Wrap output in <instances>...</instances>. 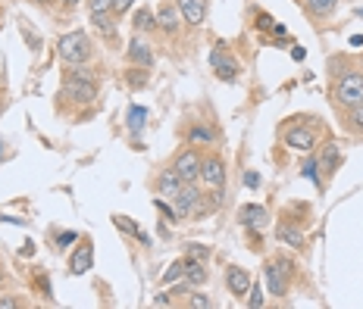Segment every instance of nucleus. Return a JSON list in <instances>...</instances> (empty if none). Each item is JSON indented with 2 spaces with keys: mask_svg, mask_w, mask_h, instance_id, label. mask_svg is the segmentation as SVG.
Wrapping results in <instances>:
<instances>
[{
  "mask_svg": "<svg viewBox=\"0 0 363 309\" xmlns=\"http://www.w3.org/2000/svg\"><path fill=\"white\" fill-rule=\"evenodd\" d=\"M57 54L66 66H82L94 57V44H91V37L82 28H75V32H66L57 41Z\"/></svg>",
  "mask_w": 363,
  "mask_h": 309,
  "instance_id": "nucleus-1",
  "label": "nucleus"
},
{
  "mask_svg": "<svg viewBox=\"0 0 363 309\" xmlns=\"http://www.w3.org/2000/svg\"><path fill=\"white\" fill-rule=\"evenodd\" d=\"M335 103L342 110L360 107L363 103V72L360 69L338 72V78H335Z\"/></svg>",
  "mask_w": 363,
  "mask_h": 309,
  "instance_id": "nucleus-2",
  "label": "nucleus"
},
{
  "mask_svg": "<svg viewBox=\"0 0 363 309\" xmlns=\"http://www.w3.org/2000/svg\"><path fill=\"white\" fill-rule=\"evenodd\" d=\"M225 178H229V169H225L223 156H219L216 150L203 153V160H201V185L203 187H213V191H223Z\"/></svg>",
  "mask_w": 363,
  "mask_h": 309,
  "instance_id": "nucleus-3",
  "label": "nucleus"
},
{
  "mask_svg": "<svg viewBox=\"0 0 363 309\" xmlns=\"http://www.w3.org/2000/svg\"><path fill=\"white\" fill-rule=\"evenodd\" d=\"M201 160H203L201 150L188 144L185 150H179V153H176V160H172V169L179 172V178L185 185H198L201 182Z\"/></svg>",
  "mask_w": 363,
  "mask_h": 309,
  "instance_id": "nucleus-4",
  "label": "nucleus"
},
{
  "mask_svg": "<svg viewBox=\"0 0 363 309\" xmlns=\"http://www.w3.org/2000/svg\"><path fill=\"white\" fill-rule=\"evenodd\" d=\"M210 66H213V72H216L223 81H235L238 72H241V63L229 54V50L223 47V44H216V47L210 50Z\"/></svg>",
  "mask_w": 363,
  "mask_h": 309,
  "instance_id": "nucleus-5",
  "label": "nucleus"
},
{
  "mask_svg": "<svg viewBox=\"0 0 363 309\" xmlns=\"http://www.w3.org/2000/svg\"><path fill=\"white\" fill-rule=\"evenodd\" d=\"M201 187L198 185H182L179 194L172 197V209H176L179 218H191L194 213H198V203H201Z\"/></svg>",
  "mask_w": 363,
  "mask_h": 309,
  "instance_id": "nucleus-6",
  "label": "nucleus"
},
{
  "mask_svg": "<svg viewBox=\"0 0 363 309\" xmlns=\"http://www.w3.org/2000/svg\"><path fill=\"white\" fill-rule=\"evenodd\" d=\"M263 275H267V284H269L272 297H285V293H289L291 269H285V272H282V256H279V260H269L267 266H263Z\"/></svg>",
  "mask_w": 363,
  "mask_h": 309,
  "instance_id": "nucleus-7",
  "label": "nucleus"
},
{
  "mask_svg": "<svg viewBox=\"0 0 363 309\" xmlns=\"http://www.w3.org/2000/svg\"><path fill=\"white\" fill-rule=\"evenodd\" d=\"M285 147L298 150V153H313L316 150V132L310 125H291L285 132Z\"/></svg>",
  "mask_w": 363,
  "mask_h": 309,
  "instance_id": "nucleus-8",
  "label": "nucleus"
},
{
  "mask_svg": "<svg viewBox=\"0 0 363 309\" xmlns=\"http://www.w3.org/2000/svg\"><path fill=\"white\" fill-rule=\"evenodd\" d=\"M63 91L75 103H91L97 97V81L94 78H63Z\"/></svg>",
  "mask_w": 363,
  "mask_h": 309,
  "instance_id": "nucleus-9",
  "label": "nucleus"
},
{
  "mask_svg": "<svg viewBox=\"0 0 363 309\" xmlns=\"http://www.w3.org/2000/svg\"><path fill=\"white\" fill-rule=\"evenodd\" d=\"M251 284H254V278H251L247 269H241V266H229V269H225V288L232 291V297H247Z\"/></svg>",
  "mask_w": 363,
  "mask_h": 309,
  "instance_id": "nucleus-10",
  "label": "nucleus"
},
{
  "mask_svg": "<svg viewBox=\"0 0 363 309\" xmlns=\"http://www.w3.org/2000/svg\"><path fill=\"white\" fill-rule=\"evenodd\" d=\"M125 57H128V63L141 66V69H150V66H154V47H150L145 37H132V41H128Z\"/></svg>",
  "mask_w": 363,
  "mask_h": 309,
  "instance_id": "nucleus-11",
  "label": "nucleus"
},
{
  "mask_svg": "<svg viewBox=\"0 0 363 309\" xmlns=\"http://www.w3.org/2000/svg\"><path fill=\"white\" fill-rule=\"evenodd\" d=\"M176 6H179L182 22L191 28H198L207 19V0H176Z\"/></svg>",
  "mask_w": 363,
  "mask_h": 309,
  "instance_id": "nucleus-12",
  "label": "nucleus"
},
{
  "mask_svg": "<svg viewBox=\"0 0 363 309\" xmlns=\"http://www.w3.org/2000/svg\"><path fill=\"white\" fill-rule=\"evenodd\" d=\"M94 266V247H91V238H85L79 244V250L69 256V275H85Z\"/></svg>",
  "mask_w": 363,
  "mask_h": 309,
  "instance_id": "nucleus-13",
  "label": "nucleus"
},
{
  "mask_svg": "<svg viewBox=\"0 0 363 309\" xmlns=\"http://www.w3.org/2000/svg\"><path fill=\"white\" fill-rule=\"evenodd\" d=\"M219 141V132L210 122H194L191 128H188V144L191 147H216Z\"/></svg>",
  "mask_w": 363,
  "mask_h": 309,
  "instance_id": "nucleus-14",
  "label": "nucleus"
},
{
  "mask_svg": "<svg viewBox=\"0 0 363 309\" xmlns=\"http://www.w3.org/2000/svg\"><path fill=\"white\" fill-rule=\"evenodd\" d=\"M276 238H279V244L291 247V250H307L304 231H301L298 225H291V222H279V225H276Z\"/></svg>",
  "mask_w": 363,
  "mask_h": 309,
  "instance_id": "nucleus-15",
  "label": "nucleus"
},
{
  "mask_svg": "<svg viewBox=\"0 0 363 309\" xmlns=\"http://www.w3.org/2000/svg\"><path fill=\"white\" fill-rule=\"evenodd\" d=\"M157 28L163 35H176L182 28V16H179L176 4H160V10H157Z\"/></svg>",
  "mask_w": 363,
  "mask_h": 309,
  "instance_id": "nucleus-16",
  "label": "nucleus"
},
{
  "mask_svg": "<svg viewBox=\"0 0 363 309\" xmlns=\"http://www.w3.org/2000/svg\"><path fill=\"white\" fill-rule=\"evenodd\" d=\"M238 222L245 225V228H260V225H267L269 222V213L263 206H257V203H245V206L238 209Z\"/></svg>",
  "mask_w": 363,
  "mask_h": 309,
  "instance_id": "nucleus-17",
  "label": "nucleus"
},
{
  "mask_svg": "<svg viewBox=\"0 0 363 309\" xmlns=\"http://www.w3.org/2000/svg\"><path fill=\"white\" fill-rule=\"evenodd\" d=\"M182 185H185V182L179 178V172L172 169V165H169V169H163L160 175H157V191H160L163 197H169V200L179 194V187H182Z\"/></svg>",
  "mask_w": 363,
  "mask_h": 309,
  "instance_id": "nucleus-18",
  "label": "nucleus"
},
{
  "mask_svg": "<svg viewBox=\"0 0 363 309\" xmlns=\"http://www.w3.org/2000/svg\"><path fill=\"white\" fill-rule=\"evenodd\" d=\"M207 262H194V260H185V281L191 284V288H201V284H207Z\"/></svg>",
  "mask_w": 363,
  "mask_h": 309,
  "instance_id": "nucleus-19",
  "label": "nucleus"
},
{
  "mask_svg": "<svg viewBox=\"0 0 363 309\" xmlns=\"http://www.w3.org/2000/svg\"><path fill=\"white\" fill-rule=\"evenodd\" d=\"M301 4H304V13H310L313 19H326L335 13L338 0H301Z\"/></svg>",
  "mask_w": 363,
  "mask_h": 309,
  "instance_id": "nucleus-20",
  "label": "nucleus"
},
{
  "mask_svg": "<svg viewBox=\"0 0 363 309\" xmlns=\"http://www.w3.org/2000/svg\"><path fill=\"white\" fill-rule=\"evenodd\" d=\"M219 203H223V191H213V187H207V191L201 194L198 213H194V216H210V213H216Z\"/></svg>",
  "mask_w": 363,
  "mask_h": 309,
  "instance_id": "nucleus-21",
  "label": "nucleus"
},
{
  "mask_svg": "<svg viewBox=\"0 0 363 309\" xmlns=\"http://www.w3.org/2000/svg\"><path fill=\"white\" fill-rule=\"evenodd\" d=\"M91 22H94L97 32L104 35H116V13H91Z\"/></svg>",
  "mask_w": 363,
  "mask_h": 309,
  "instance_id": "nucleus-22",
  "label": "nucleus"
},
{
  "mask_svg": "<svg viewBox=\"0 0 363 309\" xmlns=\"http://www.w3.org/2000/svg\"><path fill=\"white\" fill-rule=\"evenodd\" d=\"M345 128L351 134H363V103L360 107H347L345 110Z\"/></svg>",
  "mask_w": 363,
  "mask_h": 309,
  "instance_id": "nucleus-23",
  "label": "nucleus"
},
{
  "mask_svg": "<svg viewBox=\"0 0 363 309\" xmlns=\"http://www.w3.org/2000/svg\"><path fill=\"white\" fill-rule=\"evenodd\" d=\"M132 25H135V32H154V28H157V16L150 10H138V13H135V19H132Z\"/></svg>",
  "mask_w": 363,
  "mask_h": 309,
  "instance_id": "nucleus-24",
  "label": "nucleus"
},
{
  "mask_svg": "<svg viewBox=\"0 0 363 309\" xmlns=\"http://www.w3.org/2000/svg\"><path fill=\"white\" fill-rule=\"evenodd\" d=\"M179 278H185V260H176V262H172V266L163 272L160 284H172V281H179Z\"/></svg>",
  "mask_w": 363,
  "mask_h": 309,
  "instance_id": "nucleus-25",
  "label": "nucleus"
},
{
  "mask_svg": "<svg viewBox=\"0 0 363 309\" xmlns=\"http://www.w3.org/2000/svg\"><path fill=\"white\" fill-rule=\"evenodd\" d=\"M188 306L191 309H213L216 303L207 297V293H201V291H194V293H188Z\"/></svg>",
  "mask_w": 363,
  "mask_h": 309,
  "instance_id": "nucleus-26",
  "label": "nucleus"
},
{
  "mask_svg": "<svg viewBox=\"0 0 363 309\" xmlns=\"http://www.w3.org/2000/svg\"><path fill=\"white\" fill-rule=\"evenodd\" d=\"M128 128H132V134H138L141 128H145V110H141V107L128 110Z\"/></svg>",
  "mask_w": 363,
  "mask_h": 309,
  "instance_id": "nucleus-27",
  "label": "nucleus"
},
{
  "mask_svg": "<svg viewBox=\"0 0 363 309\" xmlns=\"http://www.w3.org/2000/svg\"><path fill=\"white\" fill-rule=\"evenodd\" d=\"M185 260L207 262V260H210V247H203V244H191V247H188V253H185Z\"/></svg>",
  "mask_w": 363,
  "mask_h": 309,
  "instance_id": "nucleus-28",
  "label": "nucleus"
},
{
  "mask_svg": "<svg viewBox=\"0 0 363 309\" xmlns=\"http://www.w3.org/2000/svg\"><path fill=\"white\" fill-rule=\"evenodd\" d=\"M125 81H128V88H145L147 85V69H141L138 66V69H132L125 75Z\"/></svg>",
  "mask_w": 363,
  "mask_h": 309,
  "instance_id": "nucleus-29",
  "label": "nucleus"
},
{
  "mask_svg": "<svg viewBox=\"0 0 363 309\" xmlns=\"http://www.w3.org/2000/svg\"><path fill=\"white\" fill-rule=\"evenodd\" d=\"M247 309H260L267 300H263V291H260V284H251V291H247Z\"/></svg>",
  "mask_w": 363,
  "mask_h": 309,
  "instance_id": "nucleus-30",
  "label": "nucleus"
},
{
  "mask_svg": "<svg viewBox=\"0 0 363 309\" xmlns=\"http://www.w3.org/2000/svg\"><path fill=\"white\" fill-rule=\"evenodd\" d=\"M63 78H94V69H88V63H82V66H69Z\"/></svg>",
  "mask_w": 363,
  "mask_h": 309,
  "instance_id": "nucleus-31",
  "label": "nucleus"
},
{
  "mask_svg": "<svg viewBox=\"0 0 363 309\" xmlns=\"http://www.w3.org/2000/svg\"><path fill=\"white\" fill-rule=\"evenodd\" d=\"M301 172H304V178H310V182H316V185L323 187V178H320V172H316V160H313V156H310V160L301 165Z\"/></svg>",
  "mask_w": 363,
  "mask_h": 309,
  "instance_id": "nucleus-32",
  "label": "nucleus"
},
{
  "mask_svg": "<svg viewBox=\"0 0 363 309\" xmlns=\"http://www.w3.org/2000/svg\"><path fill=\"white\" fill-rule=\"evenodd\" d=\"M113 4H116V0H88V10L91 13H113Z\"/></svg>",
  "mask_w": 363,
  "mask_h": 309,
  "instance_id": "nucleus-33",
  "label": "nucleus"
},
{
  "mask_svg": "<svg viewBox=\"0 0 363 309\" xmlns=\"http://www.w3.org/2000/svg\"><path fill=\"white\" fill-rule=\"evenodd\" d=\"M335 156H338V150H335V144H329V150H326V156H323V172H326V175H332V165H335Z\"/></svg>",
  "mask_w": 363,
  "mask_h": 309,
  "instance_id": "nucleus-34",
  "label": "nucleus"
},
{
  "mask_svg": "<svg viewBox=\"0 0 363 309\" xmlns=\"http://www.w3.org/2000/svg\"><path fill=\"white\" fill-rule=\"evenodd\" d=\"M135 0H116V4H113V13H116V16H123V13H128V6H132Z\"/></svg>",
  "mask_w": 363,
  "mask_h": 309,
  "instance_id": "nucleus-35",
  "label": "nucleus"
},
{
  "mask_svg": "<svg viewBox=\"0 0 363 309\" xmlns=\"http://www.w3.org/2000/svg\"><path fill=\"white\" fill-rule=\"evenodd\" d=\"M154 306H172V293H157Z\"/></svg>",
  "mask_w": 363,
  "mask_h": 309,
  "instance_id": "nucleus-36",
  "label": "nucleus"
},
{
  "mask_svg": "<svg viewBox=\"0 0 363 309\" xmlns=\"http://www.w3.org/2000/svg\"><path fill=\"white\" fill-rule=\"evenodd\" d=\"M257 19H260V22H257V25H260V28H263V32H269V28H272V25H276V22H272V19L267 16V13H260V16H257Z\"/></svg>",
  "mask_w": 363,
  "mask_h": 309,
  "instance_id": "nucleus-37",
  "label": "nucleus"
},
{
  "mask_svg": "<svg viewBox=\"0 0 363 309\" xmlns=\"http://www.w3.org/2000/svg\"><path fill=\"white\" fill-rule=\"evenodd\" d=\"M245 182H247V187H260V175H254V172H247V175H245Z\"/></svg>",
  "mask_w": 363,
  "mask_h": 309,
  "instance_id": "nucleus-38",
  "label": "nucleus"
},
{
  "mask_svg": "<svg viewBox=\"0 0 363 309\" xmlns=\"http://www.w3.org/2000/svg\"><path fill=\"white\" fill-rule=\"evenodd\" d=\"M13 306H19V300H13V297H0V309H13Z\"/></svg>",
  "mask_w": 363,
  "mask_h": 309,
  "instance_id": "nucleus-39",
  "label": "nucleus"
},
{
  "mask_svg": "<svg viewBox=\"0 0 363 309\" xmlns=\"http://www.w3.org/2000/svg\"><path fill=\"white\" fill-rule=\"evenodd\" d=\"M69 240H75L72 231H63V235H60V244H69Z\"/></svg>",
  "mask_w": 363,
  "mask_h": 309,
  "instance_id": "nucleus-40",
  "label": "nucleus"
},
{
  "mask_svg": "<svg viewBox=\"0 0 363 309\" xmlns=\"http://www.w3.org/2000/svg\"><path fill=\"white\" fill-rule=\"evenodd\" d=\"M35 4H38V6H48V4H50V0H35Z\"/></svg>",
  "mask_w": 363,
  "mask_h": 309,
  "instance_id": "nucleus-41",
  "label": "nucleus"
},
{
  "mask_svg": "<svg viewBox=\"0 0 363 309\" xmlns=\"http://www.w3.org/2000/svg\"><path fill=\"white\" fill-rule=\"evenodd\" d=\"M63 4H66V6H72V4H79V0H63Z\"/></svg>",
  "mask_w": 363,
  "mask_h": 309,
  "instance_id": "nucleus-42",
  "label": "nucleus"
},
{
  "mask_svg": "<svg viewBox=\"0 0 363 309\" xmlns=\"http://www.w3.org/2000/svg\"><path fill=\"white\" fill-rule=\"evenodd\" d=\"M4 278H6V272H4V266H0V281H4Z\"/></svg>",
  "mask_w": 363,
  "mask_h": 309,
  "instance_id": "nucleus-43",
  "label": "nucleus"
},
{
  "mask_svg": "<svg viewBox=\"0 0 363 309\" xmlns=\"http://www.w3.org/2000/svg\"><path fill=\"white\" fill-rule=\"evenodd\" d=\"M0 156H4V141H0Z\"/></svg>",
  "mask_w": 363,
  "mask_h": 309,
  "instance_id": "nucleus-44",
  "label": "nucleus"
}]
</instances>
